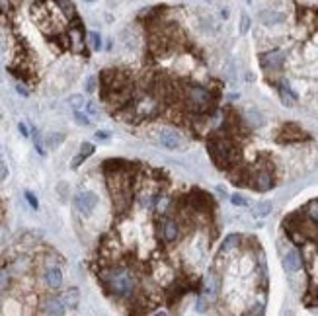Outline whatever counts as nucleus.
Here are the masks:
<instances>
[{
    "mask_svg": "<svg viewBox=\"0 0 318 316\" xmlns=\"http://www.w3.org/2000/svg\"><path fill=\"white\" fill-rule=\"evenodd\" d=\"M100 281L104 289L117 299H133L139 291V277L129 265L111 263L100 272Z\"/></svg>",
    "mask_w": 318,
    "mask_h": 316,
    "instance_id": "obj_1",
    "label": "nucleus"
},
{
    "mask_svg": "<svg viewBox=\"0 0 318 316\" xmlns=\"http://www.w3.org/2000/svg\"><path fill=\"white\" fill-rule=\"evenodd\" d=\"M187 108L198 113H205L213 108V94L205 86H189L187 88Z\"/></svg>",
    "mask_w": 318,
    "mask_h": 316,
    "instance_id": "obj_2",
    "label": "nucleus"
},
{
    "mask_svg": "<svg viewBox=\"0 0 318 316\" xmlns=\"http://www.w3.org/2000/svg\"><path fill=\"white\" fill-rule=\"evenodd\" d=\"M133 108H135V115L137 121L141 119H153L160 113V104L154 96H143L137 102H133Z\"/></svg>",
    "mask_w": 318,
    "mask_h": 316,
    "instance_id": "obj_3",
    "label": "nucleus"
},
{
    "mask_svg": "<svg viewBox=\"0 0 318 316\" xmlns=\"http://www.w3.org/2000/svg\"><path fill=\"white\" fill-rule=\"evenodd\" d=\"M86 35H84V30L78 22V18L75 20V23L68 28V47L75 51V53L82 55L86 51Z\"/></svg>",
    "mask_w": 318,
    "mask_h": 316,
    "instance_id": "obj_4",
    "label": "nucleus"
},
{
    "mask_svg": "<svg viewBox=\"0 0 318 316\" xmlns=\"http://www.w3.org/2000/svg\"><path fill=\"white\" fill-rule=\"evenodd\" d=\"M260 63L267 72H279L283 65H285V53L281 49H274V51H267L260 57Z\"/></svg>",
    "mask_w": 318,
    "mask_h": 316,
    "instance_id": "obj_5",
    "label": "nucleus"
},
{
    "mask_svg": "<svg viewBox=\"0 0 318 316\" xmlns=\"http://www.w3.org/2000/svg\"><path fill=\"white\" fill-rule=\"evenodd\" d=\"M180 236V225L176 223L174 218L162 217L160 225H158V238L162 240L164 244H172Z\"/></svg>",
    "mask_w": 318,
    "mask_h": 316,
    "instance_id": "obj_6",
    "label": "nucleus"
},
{
    "mask_svg": "<svg viewBox=\"0 0 318 316\" xmlns=\"http://www.w3.org/2000/svg\"><path fill=\"white\" fill-rule=\"evenodd\" d=\"M75 205L82 215H90L98 205V196L94 191H78L75 197Z\"/></svg>",
    "mask_w": 318,
    "mask_h": 316,
    "instance_id": "obj_7",
    "label": "nucleus"
},
{
    "mask_svg": "<svg viewBox=\"0 0 318 316\" xmlns=\"http://www.w3.org/2000/svg\"><path fill=\"white\" fill-rule=\"evenodd\" d=\"M65 303L61 297H55V295H49L41 301V312L43 314H51V316H61L65 314Z\"/></svg>",
    "mask_w": 318,
    "mask_h": 316,
    "instance_id": "obj_8",
    "label": "nucleus"
},
{
    "mask_svg": "<svg viewBox=\"0 0 318 316\" xmlns=\"http://www.w3.org/2000/svg\"><path fill=\"white\" fill-rule=\"evenodd\" d=\"M283 263H285L287 272H291V273L301 272V270H303V265H305V262H303V256H301V252L299 250H289L287 252Z\"/></svg>",
    "mask_w": 318,
    "mask_h": 316,
    "instance_id": "obj_9",
    "label": "nucleus"
},
{
    "mask_svg": "<svg viewBox=\"0 0 318 316\" xmlns=\"http://www.w3.org/2000/svg\"><path fill=\"white\" fill-rule=\"evenodd\" d=\"M43 277H45V283H47L49 289H59V287L63 285V273H61V270H59L57 265L47 268Z\"/></svg>",
    "mask_w": 318,
    "mask_h": 316,
    "instance_id": "obj_10",
    "label": "nucleus"
},
{
    "mask_svg": "<svg viewBox=\"0 0 318 316\" xmlns=\"http://www.w3.org/2000/svg\"><path fill=\"white\" fill-rule=\"evenodd\" d=\"M219 289H221L219 277L211 272L207 275V279H205V287H203V291H205V293H203V297L209 299V301H213V299L217 297V293H219Z\"/></svg>",
    "mask_w": 318,
    "mask_h": 316,
    "instance_id": "obj_11",
    "label": "nucleus"
},
{
    "mask_svg": "<svg viewBox=\"0 0 318 316\" xmlns=\"http://www.w3.org/2000/svg\"><path fill=\"white\" fill-rule=\"evenodd\" d=\"M160 142H162V147H166V149L176 151V149H180L182 139H180V135L176 131H172V129H164V131L160 133Z\"/></svg>",
    "mask_w": 318,
    "mask_h": 316,
    "instance_id": "obj_12",
    "label": "nucleus"
},
{
    "mask_svg": "<svg viewBox=\"0 0 318 316\" xmlns=\"http://www.w3.org/2000/svg\"><path fill=\"white\" fill-rule=\"evenodd\" d=\"M61 299H63L66 308H77L80 305V291H78L77 287H68L66 291H63Z\"/></svg>",
    "mask_w": 318,
    "mask_h": 316,
    "instance_id": "obj_13",
    "label": "nucleus"
},
{
    "mask_svg": "<svg viewBox=\"0 0 318 316\" xmlns=\"http://www.w3.org/2000/svg\"><path fill=\"white\" fill-rule=\"evenodd\" d=\"M30 270H32V260H30V258H26V256H22V258H16L10 265V272L14 273V275H26Z\"/></svg>",
    "mask_w": 318,
    "mask_h": 316,
    "instance_id": "obj_14",
    "label": "nucleus"
},
{
    "mask_svg": "<svg viewBox=\"0 0 318 316\" xmlns=\"http://www.w3.org/2000/svg\"><path fill=\"white\" fill-rule=\"evenodd\" d=\"M277 92H279V98H281V102H283V106L291 108V106H295L297 104V96L293 94V90L287 86L285 82H279Z\"/></svg>",
    "mask_w": 318,
    "mask_h": 316,
    "instance_id": "obj_15",
    "label": "nucleus"
},
{
    "mask_svg": "<svg viewBox=\"0 0 318 316\" xmlns=\"http://www.w3.org/2000/svg\"><path fill=\"white\" fill-rule=\"evenodd\" d=\"M92 153H94V144H92V142H82V144H80V153H78L77 158L70 162V166H72V168H78Z\"/></svg>",
    "mask_w": 318,
    "mask_h": 316,
    "instance_id": "obj_16",
    "label": "nucleus"
},
{
    "mask_svg": "<svg viewBox=\"0 0 318 316\" xmlns=\"http://www.w3.org/2000/svg\"><path fill=\"white\" fill-rule=\"evenodd\" d=\"M172 273H174V272H172V270H170V268H168V265L162 262V270L158 272V270L154 268V270H153V277L156 279V281H160V283L164 285V283H168V281L172 279Z\"/></svg>",
    "mask_w": 318,
    "mask_h": 316,
    "instance_id": "obj_17",
    "label": "nucleus"
},
{
    "mask_svg": "<svg viewBox=\"0 0 318 316\" xmlns=\"http://www.w3.org/2000/svg\"><path fill=\"white\" fill-rule=\"evenodd\" d=\"M170 203H172L170 196H166V193H158V196H156V201H154V209H156V213H158V215H164L166 209L170 207Z\"/></svg>",
    "mask_w": 318,
    "mask_h": 316,
    "instance_id": "obj_18",
    "label": "nucleus"
},
{
    "mask_svg": "<svg viewBox=\"0 0 318 316\" xmlns=\"http://www.w3.org/2000/svg\"><path fill=\"white\" fill-rule=\"evenodd\" d=\"M86 41H88V45H90V49H94V51H100V49H102V37H100L98 32H88Z\"/></svg>",
    "mask_w": 318,
    "mask_h": 316,
    "instance_id": "obj_19",
    "label": "nucleus"
},
{
    "mask_svg": "<svg viewBox=\"0 0 318 316\" xmlns=\"http://www.w3.org/2000/svg\"><path fill=\"white\" fill-rule=\"evenodd\" d=\"M10 270H6V268H2L0 265V293H4L8 287H10Z\"/></svg>",
    "mask_w": 318,
    "mask_h": 316,
    "instance_id": "obj_20",
    "label": "nucleus"
},
{
    "mask_svg": "<svg viewBox=\"0 0 318 316\" xmlns=\"http://www.w3.org/2000/svg\"><path fill=\"white\" fill-rule=\"evenodd\" d=\"M272 213V203L270 201H262V203H258L256 209H254V215L256 217H267Z\"/></svg>",
    "mask_w": 318,
    "mask_h": 316,
    "instance_id": "obj_21",
    "label": "nucleus"
},
{
    "mask_svg": "<svg viewBox=\"0 0 318 316\" xmlns=\"http://www.w3.org/2000/svg\"><path fill=\"white\" fill-rule=\"evenodd\" d=\"M68 106L75 109V111H78V109L86 108V100H84V96H80V94H75V96L68 98Z\"/></svg>",
    "mask_w": 318,
    "mask_h": 316,
    "instance_id": "obj_22",
    "label": "nucleus"
},
{
    "mask_svg": "<svg viewBox=\"0 0 318 316\" xmlns=\"http://www.w3.org/2000/svg\"><path fill=\"white\" fill-rule=\"evenodd\" d=\"M63 141H65V135H63V133H51V135L47 137V147H49V149H57Z\"/></svg>",
    "mask_w": 318,
    "mask_h": 316,
    "instance_id": "obj_23",
    "label": "nucleus"
},
{
    "mask_svg": "<svg viewBox=\"0 0 318 316\" xmlns=\"http://www.w3.org/2000/svg\"><path fill=\"white\" fill-rule=\"evenodd\" d=\"M75 119H77V123L82 125V127H88V125H90V115H88V113H82V109L75 111Z\"/></svg>",
    "mask_w": 318,
    "mask_h": 316,
    "instance_id": "obj_24",
    "label": "nucleus"
},
{
    "mask_svg": "<svg viewBox=\"0 0 318 316\" xmlns=\"http://www.w3.org/2000/svg\"><path fill=\"white\" fill-rule=\"evenodd\" d=\"M33 142H35L37 153L43 156L45 154V144H43V139H41V135H39V133H33Z\"/></svg>",
    "mask_w": 318,
    "mask_h": 316,
    "instance_id": "obj_25",
    "label": "nucleus"
},
{
    "mask_svg": "<svg viewBox=\"0 0 318 316\" xmlns=\"http://www.w3.org/2000/svg\"><path fill=\"white\" fill-rule=\"evenodd\" d=\"M84 86H86V92H90V94H92V92H96V88H98V78H96V77H88L86 78V84H84Z\"/></svg>",
    "mask_w": 318,
    "mask_h": 316,
    "instance_id": "obj_26",
    "label": "nucleus"
},
{
    "mask_svg": "<svg viewBox=\"0 0 318 316\" xmlns=\"http://www.w3.org/2000/svg\"><path fill=\"white\" fill-rule=\"evenodd\" d=\"M23 197H26V201H28V203L32 205V209H37V207H39V203H37V199H35V196H33L32 191H26V193H23Z\"/></svg>",
    "mask_w": 318,
    "mask_h": 316,
    "instance_id": "obj_27",
    "label": "nucleus"
},
{
    "mask_svg": "<svg viewBox=\"0 0 318 316\" xmlns=\"http://www.w3.org/2000/svg\"><path fill=\"white\" fill-rule=\"evenodd\" d=\"M86 113H88V115H94V117H96V115L100 113L98 106H96L94 102H86Z\"/></svg>",
    "mask_w": 318,
    "mask_h": 316,
    "instance_id": "obj_28",
    "label": "nucleus"
},
{
    "mask_svg": "<svg viewBox=\"0 0 318 316\" xmlns=\"http://www.w3.org/2000/svg\"><path fill=\"white\" fill-rule=\"evenodd\" d=\"M248 28H250V18H248L246 14H242V18H240V32L246 33V32H248Z\"/></svg>",
    "mask_w": 318,
    "mask_h": 316,
    "instance_id": "obj_29",
    "label": "nucleus"
},
{
    "mask_svg": "<svg viewBox=\"0 0 318 316\" xmlns=\"http://www.w3.org/2000/svg\"><path fill=\"white\" fill-rule=\"evenodd\" d=\"M231 201L234 203V205H238V207H246V205H248V201H246L244 197H240V196H232Z\"/></svg>",
    "mask_w": 318,
    "mask_h": 316,
    "instance_id": "obj_30",
    "label": "nucleus"
},
{
    "mask_svg": "<svg viewBox=\"0 0 318 316\" xmlns=\"http://www.w3.org/2000/svg\"><path fill=\"white\" fill-rule=\"evenodd\" d=\"M195 310H199V312H205L207 310V306H205V297H199L198 303H195Z\"/></svg>",
    "mask_w": 318,
    "mask_h": 316,
    "instance_id": "obj_31",
    "label": "nucleus"
},
{
    "mask_svg": "<svg viewBox=\"0 0 318 316\" xmlns=\"http://www.w3.org/2000/svg\"><path fill=\"white\" fill-rule=\"evenodd\" d=\"M98 141H108L110 139V133L108 131H96V135H94Z\"/></svg>",
    "mask_w": 318,
    "mask_h": 316,
    "instance_id": "obj_32",
    "label": "nucleus"
},
{
    "mask_svg": "<svg viewBox=\"0 0 318 316\" xmlns=\"http://www.w3.org/2000/svg\"><path fill=\"white\" fill-rule=\"evenodd\" d=\"M18 129H20V133H22L23 137H30V129H28L26 123H18Z\"/></svg>",
    "mask_w": 318,
    "mask_h": 316,
    "instance_id": "obj_33",
    "label": "nucleus"
},
{
    "mask_svg": "<svg viewBox=\"0 0 318 316\" xmlns=\"http://www.w3.org/2000/svg\"><path fill=\"white\" fill-rule=\"evenodd\" d=\"M16 88H18V92H20L22 96H28V90H26V88H23L22 84H18V86H16Z\"/></svg>",
    "mask_w": 318,
    "mask_h": 316,
    "instance_id": "obj_34",
    "label": "nucleus"
},
{
    "mask_svg": "<svg viewBox=\"0 0 318 316\" xmlns=\"http://www.w3.org/2000/svg\"><path fill=\"white\" fill-rule=\"evenodd\" d=\"M0 170H2L4 174H6V168H4V162H2V158H0Z\"/></svg>",
    "mask_w": 318,
    "mask_h": 316,
    "instance_id": "obj_35",
    "label": "nucleus"
},
{
    "mask_svg": "<svg viewBox=\"0 0 318 316\" xmlns=\"http://www.w3.org/2000/svg\"><path fill=\"white\" fill-rule=\"evenodd\" d=\"M0 236H2V232H0Z\"/></svg>",
    "mask_w": 318,
    "mask_h": 316,
    "instance_id": "obj_36",
    "label": "nucleus"
}]
</instances>
